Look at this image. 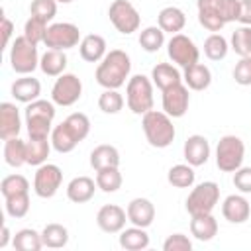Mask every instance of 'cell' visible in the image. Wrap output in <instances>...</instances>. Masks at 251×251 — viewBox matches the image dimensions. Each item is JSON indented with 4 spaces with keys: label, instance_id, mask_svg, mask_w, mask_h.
<instances>
[{
    "label": "cell",
    "instance_id": "1",
    "mask_svg": "<svg viewBox=\"0 0 251 251\" xmlns=\"http://www.w3.org/2000/svg\"><path fill=\"white\" fill-rule=\"evenodd\" d=\"M131 71V59L122 49H112L104 55V59L96 67V82L104 88L118 90L126 84V78Z\"/></svg>",
    "mask_w": 251,
    "mask_h": 251
},
{
    "label": "cell",
    "instance_id": "2",
    "mask_svg": "<svg viewBox=\"0 0 251 251\" xmlns=\"http://www.w3.org/2000/svg\"><path fill=\"white\" fill-rule=\"evenodd\" d=\"M141 127H143V133H145V139L149 141V145L157 147V149L169 147L176 135L173 118L169 114L157 112V110H149L147 114H143Z\"/></svg>",
    "mask_w": 251,
    "mask_h": 251
},
{
    "label": "cell",
    "instance_id": "3",
    "mask_svg": "<svg viewBox=\"0 0 251 251\" xmlns=\"http://www.w3.org/2000/svg\"><path fill=\"white\" fill-rule=\"evenodd\" d=\"M126 102L137 116L153 110V80L145 75H133L126 86Z\"/></svg>",
    "mask_w": 251,
    "mask_h": 251
},
{
    "label": "cell",
    "instance_id": "4",
    "mask_svg": "<svg viewBox=\"0 0 251 251\" xmlns=\"http://www.w3.org/2000/svg\"><path fill=\"white\" fill-rule=\"evenodd\" d=\"M245 159V145L237 135H224L216 147V165L222 173H235Z\"/></svg>",
    "mask_w": 251,
    "mask_h": 251
},
{
    "label": "cell",
    "instance_id": "5",
    "mask_svg": "<svg viewBox=\"0 0 251 251\" xmlns=\"http://www.w3.org/2000/svg\"><path fill=\"white\" fill-rule=\"evenodd\" d=\"M39 55L37 45L25 39V35H20L12 41L10 47V65L18 75H31L39 67Z\"/></svg>",
    "mask_w": 251,
    "mask_h": 251
},
{
    "label": "cell",
    "instance_id": "6",
    "mask_svg": "<svg viewBox=\"0 0 251 251\" xmlns=\"http://www.w3.org/2000/svg\"><path fill=\"white\" fill-rule=\"evenodd\" d=\"M218 200H220V186L214 180L200 182L198 186H194L190 190V194L186 198V212L190 216H194V214H212Z\"/></svg>",
    "mask_w": 251,
    "mask_h": 251
},
{
    "label": "cell",
    "instance_id": "7",
    "mask_svg": "<svg viewBox=\"0 0 251 251\" xmlns=\"http://www.w3.org/2000/svg\"><path fill=\"white\" fill-rule=\"evenodd\" d=\"M108 16H110L112 25L124 35L137 31L141 25V16L129 0H114L108 8Z\"/></svg>",
    "mask_w": 251,
    "mask_h": 251
},
{
    "label": "cell",
    "instance_id": "8",
    "mask_svg": "<svg viewBox=\"0 0 251 251\" xmlns=\"http://www.w3.org/2000/svg\"><path fill=\"white\" fill-rule=\"evenodd\" d=\"M45 47L47 49H59L67 51L80 43V29L71 22H57L47 27L45 33Z\"/></svg>",
    "mask_w": 251,
    "mask_h": 251
},
{
    "label": "cell",
    "instance_id": "9",
    "mask_svg": "<svg viewBox=\"0 0 251 251\" xmlns=\"http://www.w3.org/2000/svg\"><path fill=\"white\" fill-rule=\"evenodd\" d=\"M167 53H169L171 61L176 67H182V69L198 63V59H200V51H198L196 43L184 33L171 35V39L167 43Z\"/></svg>",
    "mask_w": 251,
    "mask_h": 251
},
{
    "label": "cell",
    "instance_id": "10",
    "mask_svg": "<svg viewBox=\"0 0 251 251\" xmlns=\"http://www.w3.org/2000/svg\"><path fill=\"white\" fill-rule=\"evenodd\" d=\"M82 96V82L73 73H63L57 76L53 88H51V100L57 106H73Z\"/></svg>",
    "mask_w": 251,
    "mask_h": 251
},
{
    "label": "cell",
    "instance_id": "11",
    "mask_svg": "<svg viewBox=\"0 0 251 251\" xmlns=\"http://www.w3.org/2000/svg\"><path fill=\"white\" fill-rule=\"evenodd\" d=\"M63 182V171L53 163H43L37 167L33 176V190L39 198H53Z\"/></svg>",
    "mask_w": 251,
    "mask_h": 251
},
{
    "label": "cell",
    "instance_id": "12",
    "mask_svg": "<svg viewBox=\"0 0 251 251\" xmlns=\"http://www.w3.org/2000/svg\"><path fill=\"white\" fill-rule=\"evenodd\" d=\"M188 104H190V94L186 84L178 82L163 90V112L169 114L171 118H182L188 112Z\"/></svg>",
    "mask_w": 251,
    "mask_h": 251
},
{
    "label": "cell",
    "instance_id": "13",
    "mask_svg": "<svg viewBox=\"0 0 251 251\" xmlns=\"http://www.w3.org/2000/svg\"><path fill=\"white\" fill-rule=\"evenodd\" d=\"M127 212L118 204H106L96 214V224L106 233H120L126 227Z\"/></svg>",
    "mask_w": 251,
    "mask_h": 251
},
{
    "label": "cell",
    "instance_id": "14",
    "mask_svg": "<svg viewBox=\"0 0 251 251\" xmlns=\"http://www.w3.org/2000/svg\"><path fill=\"white\" fill-rule=\"evenodd\" d=\"M198 12H210L220 16L226 24L237 22L239 18V0H196Z\"/></svg>",
    "mask_w": 251,
    "mask_h": 251
},
{
    "label": "cell",
    "instance_id": "15",
    "mask_svg": "<svg viewBox=\"0 0 251 251\" xmlns=\"http://www.w3.org/2000/svg\"><path fill=\"white\" fill-rule=\"evenodd\" d=\"M182 153H184V159H186L188 165L200 167L210 159V143H208V139L204 135L194 133L184 141Z\"/></svg>",
    "mask_w": 251,
    "mask_h": 251
},
{
    "label": "cell",
    "instance_id": "16",
    "mask_svg": "<svg viewBox=\"0 0 251 251\" xmlns=\"http://www.w3.org/2000/svg\"><path fill=\"white\" fill-rule=\"evenodd\" d=\"M222 214L229 224H243L251 216V206L245 196L229 194L222 204Z\"/></svg>",
    "mask_w": 251,
    "mask_h": 251
},
{
    "label": "cell",
    "instance_id": "17",
    "mask_svg": "<svg viewBox=\"0 0 251 251\" xmlns=\"http://www.w3.org/2000/svg\"><path fill=\"white\" fill-rule=\"evenodd\" d=\"M126 212H127V222L139 227H149L155 220V206L147 198H133L127 204Z\"/></svg>",
    "mask_w": 251,
    "mask_h": 251
},
{
    "label": "cell",
    "instance_id": "18",
    "mask_svg": "<svg viewBox=\"0 0 251 251\" xmlns=\"http://www.w3.org/2000/svg\"><path fill=\"white\" fill-rule=\"evenodd\" d=\"M20 129H22L20 110L12 102H2L0 104V137L4 141L10 137H18Z\"/></svg>",
    "mask_w": 251,
    "mask_h": 251
},
{
    "label": "cell",
    "instance_id": "19",
    "mask_svg": "<svg viewBox=\"0 0 251 251\" xmlns=\"http://www.w3.org/2000/svg\"><path fill=\"white\" fill-rule=\"evenodd\" d=\"M10 92H12V96L18 102L29 104V102H33V100L39 98V94H41V82L37 78H33L31 75H22V78H16L12 82Z\"/></svg>",
    "mask_w": 251,
    "mask_h": 251
},
{
    "label": "cell",
    "instance_id": "20",
    "mask_svg": "<svg viewBox=\"0 0 251 251\" xmlns=\"http://www.w3.org/2000/svg\"><path fill=\"white\" fill-rule=\"evenodd\" d=\"M78 51H80V57L88 63H100L104 59V55L108 53L106 51V39L98 33H88L80 39L78 43Z\"/></svg>",
    "mask_w": 251,
    "mask_h": 251
},
{
    "label": "cell",
    "instance_id": "21",
    "mask_svg": "<svg viewBox=\"0 0 251 251\" xmlns=\"http://www.w3.org/2000/svg\"><path fill=\"white\" fill-rule=\"evenodd\" d=\"M151 80H153V84L163 92V90H167V88H171V86L182 82V75H180V71H178L175 65H171V63H157V65L151 69Z\"/></svg>",
    "mask_w": 251,
    "mask_h": 251
},
{
    "label": "cell",
    "instance_id": "22",
    "mask_svg": "<svg viewBox=\"0 0 251 251\" xmlns=\"http://www.w3.org/2000/svg\"><path fill=\"white\" fill-rule=\"evenodd\" d=\"M96 188H98V184L90 176H75L67 184V198L75 204H84L94 196Z\"/></svg>",
    "mask_w": 251,
    "mask_h": 251
},
{
    "label": "cell",
    "instance_id": "23",
    "mask_svg": "<svg viewBox=\"0 0 251 251\" xmlns=\"http://www.w3.org/2000/svg\"><path fill=\"white\" fill-rule=\"evenodd\" d=\"M157 25H159L165 33L175 35V33H180L182 27L186 25V16H184V12H182L180 8H176V6H167V8H163V10L159 12V16H157Z\"/></svg>",
    "mask_w": 251,
    "mask_h": 251
},
{
    "label": "cell",
    "instance_id": "24",
    "mask_svg": "<svg viewBox=\"0 0 251 251\" xmlns=\"http://www.w3.org/2000/svg\"><path fill=\"white\" fill-rule=\"evenodd\" d=\"M190 233L198 241H210L218 233V222L212 214H194L190 216Z\"/></svg>",
    "mask_w": 251,
    "mask_h": 251
},
{
    "label": "cell",
    "instance_id": "25",
    "mask_svg": "<svg viewBox=\"0 0 251 251\" xmlns=\"http://www.w3.org/2000/svg\"><path fill=\"white\" fill-rule=\"evenodd\" d=\"M182 80L190 90H206L212 82V73L206 65H202L200 61L186 67L182 73Z\"/></svg>",
    "mask_w": 251,
    "mask_h": 251
},
{
    "label": "cell",
    "instance_id": "26",
    "mask_svg": "<svg viewBox=\"0 0 251 251\" xmlns=\"http://www.w3.org/2000/svg\"><path fill=\"white\" fill-rule=\"evenodd\" d=\"M120 247L126 251H141L149 247V235L145 227L133 226V227H124L120 231Z\"/></svg>",
    "mask_w": 251,
    "mask_h": 251
},
{
    "label": "cell",
    "instance_id": "27",
    "mask_svg": "<svg viewBox=\"0 0 251 251\" xmlns=\"http://www.w3.org/2000/svg\"><path fill=\"white\" fill-rule=\"evenodd\" d=\"M39 69L47 76H61L67 69V55L59 49H47L39 59Z\"/></svg>",
    "mask_w": 251,
    "mask_h": 251
},
{
    "label": "cell",
    "instance_id": "28",
    "mask_svg": "<svg viewBox=\"0 0 251 251\" xmlns=\"http://www.w3.org/2000/svg\"><path fill=\"white\" fill-rule=\"evenodd\" d=\"M90 167L94 171L108 169V167H120V151L114 145H98L90 153Z\"/></svg>",
    "mask_w": 251,
    "mask_h": 251
},
{
    "label": "cell",
    "instance_id": "29",
    "mask_svg": "<svg viewBox=\"0 0 251 251\" xmlns=\"http://www.w3.org/2000/svg\"><path fill=\"white\" fill-rule=\"evenodd\" d=\"M51 141L49 137L47 139H33L29 137L25 141V161L27 165H33V167H39L47 161L49 157V151H51Z\"/></svg>",
    "mask_w": 251,
    "mask_h": 251
},
{
    "label": "cell",
    "instance_id": "30",
    "mask_svg": "<svg viewBox=\"0 0 251 251\" xmlns=\"http://www.w3.org/2000/svg\"><path fill=\"white\" fill-rule=\"evenodd\" d=\"M51 145H53V149H55L57 153H71V151L78 145V141H76V137L69 131V127L65 126V122H61V124L55 126L53 131H51Z\"/></svg>",
    "mask_w": 251,
    "mask_h": 251
},
{
    "label": "cell",
    "instance_id": "31",
    "mask_svg": "<svg viewBox=\"0 0 251 251\" xmlns=\"http://www.w3.org/2000/svg\"><path fill=\"white\" fill-rule=\"evenodd\" d=\"M41 239H43V247L61 249L69 243V229L61 224H47L41 229Z\"/></svg>",
    "mask_w": 251,
    "mask_h": 251
},
{
    "label": "cell",
    "instance_id": "32",
    "mask_svg": "<svg viewBox=\"0 0 251 251\" xmlns=\"http://www.w3.org/2000/svg\"><path fill=\"white\" fill-rule=\"evenodd\" d=\"M4 161L6 165L18 169L22 165H25V141H22L20 137H10L4 141Z\"/></svg>",
    "mask_w": 251,
    "mask_h": 251
},
{
    "label": "cell",
    "instance_id": "33",
    "mask_svg": "<svg viewBox=\"0 0 251 251\" xmlns=\"http://www.w3.org/2000/svg\"><path fill=\"white\" fill-rule=\"evenodd\" d=\"M12 243H14V249H18V251H39L43 247L41 233L31 227H24V229L16 231Z\"/></svg>",
    "mask_w": 251,
    "mask_h": 251
},
{
    "label": "cell",
    "instance_id": "34",
    "mask_svg": "<svg viewBox=\"0 0 251 251\" xmlns=\"http://www.w3.org/2000/svg\"><path fill=\"white\" fill-rule=\"evenodd\" d=\"M194 178H196V173L192 169V165H175L169 169V175H167V180L175 186V188H190L194 184Z\"/></svg>",
    "mask_w": 251,
    "mask_h": 251
},
{
    "label": "cell",
    "instance_id": "35",
    "mask_svg": "<svg viewBox=\"0 0 251 251\" xmlns=\"http://www.w3.org/2000/svg\"><path fill=\"white\" fill-rule=\"evenodd\" d=\"M227 51H229V43H227V39L222 33H212V35L206 37V41H204V55L210 61L226 59Z\"/></svg>",
    "mask_w": 251,
    "mask_h": 251
},
{
    "label": "cell",
    "instance_id": "36",
    "mask_svg": "<svg viewBox=\"0 0 251 251\" xmlns=\"http://www.w3.org/2000/svg\"><path fill=\"white\" fill-rule=\"evenodd\" d=\"M96 184L102 192H116L122 188V173L118 167H108L96 171Z\"/></svg>",
    "mask_w": 251,
    "mask_h": 251
},
{
    "label": "cell",
    "instance_id": "37",
    "mask_svg": "<svg viewBox=\"0 0 251 251\" xmlns=\"http://www.w3.org/2000/svg\"><path fill=\"white\" fill-rule=\"evenodd\" d=\"M139 45L147 53H155L165 45V31L159 25H149L139 33Z\"/></svg>",
    "mask_w": 251,
    "mask_h": 251
},
{
    "label": "cell",
    "instance_id": "38",
    "mask_svg": "<svg viewBox=\"0 0 251 251\" xmlns=\"http://www.w3.org/2000/svg\"><path fill=\"white\" fill-rule=\"evenodd\" d=\"M239 57L251 55V25H239L231 33V45H229Z\"/></svg>",
    "mask_w": 251,
    "mask_h": 251
},
{
    "label": "cell",
    "instance_id": "39",
    "mask_svg": "<svg viewBox=\"0 0 251 251\" xmlns=\"http://www.w3.org/2000/svg\"><path fill=\"white\" fill-rule=\"evenodd\" d=\"M65 126L69 127V131L76 137V141L80 143L82 139H86V135L90 133V120L86 114L82 112H75L65 120Z\"/></svg>",
    "mask_w": 251,
    "mask_h": 251
},
{
    "label": "cell",
    "instance_id": "40",
    "mask_svg": "<svg viewBox=\"0 0 251 251\" xmlns=\"http://www.w3.org/2000/svg\"><path fill=\"white\" fill-rule=\"evenodd\" d=\"M0 192L4 198L14 196V194H22V192H29V182L24 175H8L0 182Z\"/></svg>",
    "mask_w": 251,
    "mask_h": 251
},
{
    "label": "cell",
    "instance_id": "41",
    "mask_svg": "<svg viewBox=\"0 0 251 251\" xmlns=\"http://www.w3.org/2000/svg\"><path fill=\"white\" fill-rule=\"evenodd\" d=\"M98 108L104 114H118L124 108V96L114 88H106L98 98Z\"/></svg>",
    "mask_w": 251,
    "mask_h": 251
},
{
    "label": "cell",
    "instance_id": "42",
    "mask_svg": "<svg viewBox=\"0 0 251 251\" xmlns=\"http://www.w3.org/2000/svg\"><path fill=\"white\" fill-rule=\"evenodd\" d=\"M29 118H43V120H53L55 118V102L51 100H33L25 106V120Z\"/></svg>",
    "mask_w": 251,
    "mask_h": 251
},
{
    "label": "cell",
    "instance_id": "43",
    "mask_svg": "<svg viewBox=\"0 0 251 251\" xmlns=\"http://www.w3.org/2000/svg\"><path fill=\"white\" fill-rule=\"evenodd\" d=\"M6 200V212L10 218H24L29 212V192H22V194H14L4 198Z\"/></svg>",
    "mask_w": 251,
    "mask_h": 251
},
{
    "label": "cell",
    "instance_id": "44",
    "mask_svg": "<svg viewBox=\"0 0 251 251\" xmlns=\"http://www.w3.org/2000/svg\"><path fill=\"white\" fill-rule=\"evenodd\" d=\"M47 22H43V20H39V18H29L27 22H25V25H24V35H25V39H29L31 43H43L45 41V33H47Z\"/></svg>",
    "mask_w": 251,
    "mask_h": 251
},
{
    "label": "cell",
    "instance_id": "45",
    "mask_svg": "<svg viewBox=\"0 0 251 251\" xmlns=\"http://www.w3.org/2000/svg\"><path fill=\"white\" fill-rule=\"evenodd\" d=\"M29 14L49 24L57 14V0H31Z\"/></svg>",
    "mask_w": 251,
    "mask_h": 251
},
{
    "label": "cell",
    "instance_id": "46",
    "mask_svg": "<svg viewBox=\"0 0 251 251\" xmlns=\"http://www.w3.org/2000/svg\"><path fill=\"white\" fill-rule=\"evenodd\" d=\"M53 120H43V118H29L25 120L27 135L33 139H47L53 131Z\"/></svg>",
    "mask_w": 251,
    "mask_h": 251
},
{
    "label": "cell",
    "instance_id": "47",
    "mask_svg": "<svg viewBox=\"0 0 251 251\" xmlns=\"http://www.w3.org/2000/svg\"><path fill=\"white\" fill-rule=\"evenodd\" d=\"M233 78H235V82L241 84V86H251V55L241 57V59L235 63Z\"/></svg>",
    "mask_w": 251,
    "mask_h": 251
},
{
    "label": "cell",
    "instance_id": "48",
    "mask_svg": "<svg viewBox=\"0 0 251 251\" xmlns=\"http://www.w3.org/2000/svg\"><path fill=\"white\" fill-rule=\"evenodd\" d=\"M163 249L165 251H190L192 249V241L184 233H173V235H169L165 239Z\"/></svg>",
    "mask_w": 251,
    "mask_h": 251
},
{
    "label": "cell",
    "instance_id": "49",
    "mask_svg": "<svg viewBox=\"0 0 251 251\" xmlns=\"http://www.w3.org/2000/svg\"><path fill=\"white\" fill-rule=\"evenodd\" d=\"M233 186L241 194H251V167H239L233 173Z\"/></svg>",
    "mask_w": 251,
    "mask_h": 251
},
{
    "label": "cell",
    "instance_id": "50",
    "mask_svg": "<svg viewBox=\"0 0 251 251\" xmlns=\"http://www.w3.org/2000/svg\"><path fill=\"white\" fill-rule=\"evenodd\" d=\"M198 22H200V25H202L204 29H208V31H212V33H218V31L226 25V22H224L220 16L210 14V12H198Z\"/></svg>",
    "mask_w": 251,
    "mask_h": 251
},
{
    "label": "cell",
    "instance_id": "51",
    "mask_svg": "<svg viewBox=\"0 0 251 251\" xmlns=\"http://www.w3.org/2000/svg\"><path fill=\"white\" fill-rule=\"evenodd\" d=\"M241 25H251V0H239V18Z\"/></svg>",
    "mask_w": 251,
    "mask_h": 251
},
{
    "label": "cell",
    "instance_id": "52",
    "mask_svg": "<svg viewBox=\"0 0 251 251\" xmlns=\"http://www.w3.org/2000/svg\"><path fill=\"white\" fill-rule=\"evenodd\" d=\"M12 33H14V24L8 18H2V45L4 47H8Z\"/></svg>",
    "mask_w": 251,
    "mask_h": 251
},
{
    "label": "cell",
    "instance_id": "53",
    "mask_svg": "<svg viewBox=\"0 0 251 251\" xmlns=\"http://www.w3.org/2000/svg\"><path fill=\"white\" fill-rule=\"evenodd\" d=\"M8 241H10V229H8V226H2V237H0V249H4V247L8 245Z\"/></svg>",
    "mask_w": 251,
    "mask_h": 251
},
{
    "label": "cell",
    "instance_id": "54",
    "mask_svg": "<svg viewBox=\"0 0 251 251\" xmlns=\"http://www.w3.org/2000/svg\"><path fill=\"white\" fill-rule=\"evenodd\" d=\"M73 0H57V4H71Z\"/></svg>",
    "mask_w": 251,
    "mask_h": 251
}]
</instances>
